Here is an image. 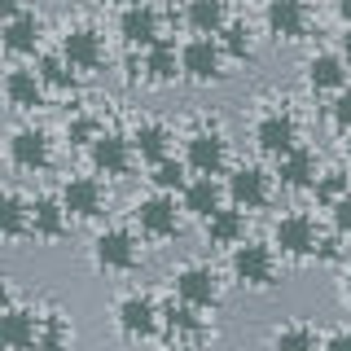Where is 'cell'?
<instances>
[{
    "label": "cell",
    "mask_w": 351,
    "mask_h": 351,
    "mask_svg": "<svg viewBox=\"0 0 351 351\" xmlns=\"http://www.w3.org/2000/svg\"><path fill=\"white\" fill-rule=\"evenodd\" d=\"M303 80L312 93H343L351 80V62L343 53H312L303 66Z\"/></svg>",
    "instance_id": "cell-24"
},
{
    "label": "cell",
    "mask_w": 351,
    "mask_h": 351,
    "mask_svg": "<svg viewBox=\"0 0 351 351\" xmlns=\"http://www.w3.org/2000/svg\"><path fill=\"white\" fill-rule=\"evenodd\" d=\"M62 202H66V211H71V219L93 224V219L106 215L110 197H106L101 176L93 171V176H66V180H62Z\"/></svg>",
    "instance_id": "cell-16"
},
{
    "label": "cell",
    "mask_w": 351,
    "mask_h": 351,
    "mask_svg": "<svg viewBox=\"0 0 351 351\" xmlns=\"http://www.w3.org/2000/svg\"><path fill=\"white\" fill-rule=\"evenodd\" d=\"M180 66H184V80L189 84H219L224 80V66H228V53L224 44L211 40V36H193L180 44Z\"/></svg>",
    "instance_id": "cell-10"
},
{
    "label": "cell",
    "mask_w": 351,
    "mask_h": 351,
    "mask_svg": "<svg viewBox=\"0 0 351 351\" xmlns=\"http://www.w3.org/2000/svg\"><path fill=\"white\" fill-rule=\"evenodd\" d=\"M171 294L184 299V303H193V307H202V312H215L219 299H224V281H219V272L211 263L189 259L171 272Z\"/></svg>",
    "instance_id": "cell-5"
},
{
    "label": "cell",
    "mask_w": 351,
    "mask_h": 351,
    "mask_svg": "<svg viewBox=\"0 0 351 351\" xmlns=\"http://www.w3.org/2000/svg\"><path fill=\"white\" fill-rule=\"evenodd\" d=\"M343 154H347V162H351V132H347V141H343Z\"/></svg>",
    "instance_id": "cell-46"
},
{
    "label": "cell",
    "mask_w": 351,
    "mask_h": 351,
    "mask_svg": "<svg viewBox=\"0 0 351 351\" xmlns=\"http://www.w3.org/2000/svg\"><path fill=\"white\" fill-rule=\"evenodd\" d=\"M101 5H114V9H123V5H132V0H101Z\"/></svg>",
    "instance_id": "cell-45"
},
{
    "label": "cell",
    "mask_w": 351,
    "mask_h": 351,
    "mask_svg": "<svg viewBox=\"0 0 351 351\" xmlns=\"http://www.w3.org/2000/svg\"><path fill=\"white\" fill-rule=\"evenodd\" d=\"M224 184H228V202L241 206V211H263L272 202V189H281L277 171H263L259 162H237Z\"/></svg>",
    "instance_id": "cell-8"
},
{
    "label": "cell",
    "mask_w": 351,
    "mask_h": 351,
    "mask_svg": "<svg viewBox=\"0 0 351 351\" xmlns=\"http://www.w3.org/2000/svg\"><path fill=\"white\" fill-rule=\"evenodd\" d=\"M321 329L316 325H307V321H290V325H281V329H272V338L268 343L272 347H281V351H312V347H321Z\"/></svg>",
    "instance_id": "cell-31"
},
{
    "label": "cell",
    "mask_w": 351,
    "mask_h": 351,
    "mask_svg": "<svg viewBox=\"0 0 351 351\" xmlns=\"http://www.w3.org/2000/svg\"><path fill=\"white\" fill-rule=\"evenodd\" d=\"M272 246L281 250V259L290 263H307L316 259V246H321V228L307 211H285L272 224Z\"/></svg>",
    "instance_id": "cell-6"
},
{
    "label": "cell",
    "mask_w": 351,
    "mask_h": 351,
    "mask_svg": "<svg viewBox=\"0 0 351 351\" xmlns=\"http://www.w3.org/2000/svg\"><path fill=\"white\" fill-rule=\"evenodd\" d=\"M71 228V211H66L62 193H36L31 197V237L36 241H62Z\"/></svg>",
    "instance_id": "cell-21"
},
{
    "label": "cell",
    "mask_w": 351,
    "mask_h": 351,
    "mask_svg": "<svg viewBox=\"0 0 351 351\" xmlns=\"http://www.w3.org/2000/svg\"><path fill=\"white\" fill-rule=\"evenodd\" d=\"M132 162H136V145H132V136H123V132H101L88 145V167L97 176H106V180H123L132 171Z\"/></svg>",
    "instance_id": "cell-14"
},
{
    "label": "cell",
    "mask_w": 351,
    "mask_h": 351,
    "mask_svg": "<svg viewBox=\"0 0 351 351\" xmlns=\"http://www.w3.org/2000/svg\"><path fill=\"white\" fill-rule=\"evenodd\" d=\"M158 5H171V9H176V5H180V0H158Z\"/></svg>",
    "instance_id": "cell-47"
},
{
    "label": "cell",
    "mask_w": 351,
    "mask_h": 351,
    "mask_svg": "<svg viewBox=\"0 0 351 351\" xmlns=\"http://www.w3.org/2000/svg\"><path fill=\"white\" fill-rule=\"evenodd\" d=\"M40 338V312L36 307H22L14 285L0 290V347L5 351H36Z\"/></svg>",
    "instance_id": "cell-7"
},
{
    "label": "cell",
    "mask_w": 351,
    "mask_h": 351,
    "mask_svg": "<svg viewBox=\"0 0 351 351\" xmlns=\"http://www.w3.org/2000/svg\"><path fill=\"white\" fill-rule=\"evenodd\" d=\"M219 44H224L228 62H250L255 58V31H250L246 18H228V27L219 31Z\"/></svg>",
    "instance_id": "cell-32"
},
{
    "label": "cell",
    "mask_w": 351,
    "mask_h": 351,
    "mask_svg": "<svg viewBox=\"0 0 351 351\" xmlns=\"http://www.w3.org/2000/svg\"><path fill=\"white\" fill-rule=\"evenodd\" d=\"M44 40V18L36 9H18L5 18V53L9 58H36Z\"/></svg>",
    "instance_id": "cell-23"
},
{
    "label": "cell",
    "mask_w": 351,
    "mask_h": 351,
    "mask_svg": "<svg viewBox=\"0 0 351 351\" xmlns=\"http://www.w3.org/2000/svg\"><path fill=\"white\" fill-rule=\"evenodd\" d=\"M18 9H27V0H0V14H18Z\"/></svg>",
    "instance_id": "cell-41"
},
{
    "label": "cell",
    "mask_w": 351,
    "mask_h": 351,
    "mask_svg": "<svg viewBox=\"0 0 351 351\" xmlns=\"http://www.w3.org/2000/svg\"><path fill=\"white\" fill-rule=\"evenodd\" d=\"M66 347H71V321H66L58 307L40 312V338H36V351H66Z\"/></svg>",
    "instance_id": "cell-33"
},
{
    "label": "cell",
    "mask_w": 351,
    "mask_h": 351,
    "mask_svg": "<svg viewBox=\"0 0 351 351\" xmlns=\"http://www.w3.org/2000/svg\"><path fill=\"white\" fill-rule=\"evenodd\" d=\"M141 241L145 237H141L136 228H123V224L101 228V233L93 237V268L106 272V277H128V272H136Z\"/></svg>",
    "instance_id": "cell-3"
},
{
    "label": "cell",
    "mask_w": 351,
    "mask_h": 351,
    "mask_svg": "<svg viewBox=\"0 0 351 351\" xmlns=\"http://www.w3.org/2000/svg\"><path fill=\"white\" fill-rule=\"evenodd\" d=\"M171 141H176V132L162 123V119H141V123L132 128V145H136V158L145 162V167L171 158Z\"/></svg>",
    "instance_id": "cell-27"
},
{
    "label": "cell",
    "mask_w": 351,
    "mask_h": 351,
    "mask_svg": "<svg viewBox=\"0 0 351 351\" xmlns=\"http://www.w3.org/2000/svg\"><path fill=\"white\" fill-rule=\"evenodd\" d=\"M9 162L27 176L53 167V136L44 128H14L9 132Z\"/></svg>",
    "instance_id": "cell-17"
},
{
    "label": "cell",
    "mask_w": 351,
    "mask_h": 351,
    "mask_svg": "<svg viewBox=\"0 0 351 351\" xmlns=\"http://www.w3.org/2000/svg\"><path fill=\"white\" fill-rule=\"evenodd\" d=\"M316 176H321V158H316V149L303 145V141L277 158V184L285 193H312Z\"/></svg>",
    "instance_id": "cell-19"
},
{
    "label": "cell",
    "mask_w": 351,
    "mask_h": 351,
    "mask_svg": "<svg viewBox=\"0 0 351 351\" xmlns=\"http://www.w3.org/2000/svg\"><path fill=\"white\" fill-rule=\"evenodd\" d=\"M184 27L193 36H219L228 27V0H184Z\"/></svg>",
    "instance_id": "cell-28"
},
{
    "label": "cell",
    "mask_w": 351,
    "mask_h": 351,
    "mask_svg": "<svg viewBox=\"0 0 351 351\" xmlns=\"http://www.w3.org/2000/svg\"><path fill=\"white\" fill-rule=\"evenodd\" d=\"M31 66L40 71V80L49 84V93H75V84H80V71H75L71 62H66V53H36Z\"/></svg>",
    "instance_id": "cell-30"
},
{
    "label": "cell",
    "mask_w": 351,
    "mask_h": 351,
    "mask_svg": "<svg viewBox=\"0 0 351 351\" xmlns=\"http://www.w3.org/2000/svg\"><path fill=\"white\" fill-rule=\"evenodd\" d=\"M5 101L18 110V114H31V110H40L49 101V84L40 80L36 66H14V71L5 75Z\"/></svg>",
    "instance_id": "cell-22"
},
{
    "label": "cell",
    "mask_w": 351,
    "mask_h": 351,
    "mask_svg": "<svg viewBox=\"0 0 351 351\" xmlns=\"http://www.w3.org/2000/svg\"><path fill=\"white\" fill-rule=\"evenodd\" d=\"M0 228H5V241L18 246L22 237H31V197L18 189H5L0 197Z\"/></svg>",
    "instance_id": "cell-29"
},
{
    "label": "cell",
    "mask_w": 351,
    "mask_h": 351,
    "mask_svg": "<svg viewBox=\"0 0 351 351\" xmlns=\"http://www.w3.org/2000/svg\"><path fill=\"white\" fill-rule=\"evenodd\" d=\"M347 189H351V176L343 167H321V176H316V184H312V197L329 211V206H334Z\"/></svg>",
    "instance_id": "cell-35"
},
{
    "label": "cell",
    "mask_w": 351,
    "mask_h": 351,
    "mask_svg": "<svg viewBox=\"0 0 351 351\" xmlns=\"http://www.w3.org/2000/svg\"><path fill=\"white\" fill-rule=\"evenodd\" d=\"M338 53L351 62V22H347V31H343V40H338Z\"/></svg>",
    "instance_id": "cell-42"
},
{
    "label": "cell",
    "mask_w": 351,
    "mask_h": 351,
    "mask_svg": "<svg viewBox=\"0 0 351 351\" xmlns=\"http://www.w3.org/2000/svg\"><path fill=\"white\" fill-rule=\"evenodd\" d=\"M343 233H334V237H321V246H316V259H321V263H338V259H343Z\"/></svg>",
    "instance_id": "cell-39"
},
{
    "label": "cell",
    "mask_w": 351,
    "mask_h": 351,
    "mask_svg": "<svg viewBox=\"0 0 351 351\" xmlns=\"http://www.w3.org/2000/svg\"><path fill=\"white\" fill-rule=\"evenodd\" d=\"M228 277H233L241 290L250 294H268L277 290L281 281V250L272 241H259V237H246L228 250Z\"/></svg>",
    "instance_id": "cell-1"
},
{
    "label": "cell",
    "mask_w": 351,
    "mask_h": 351,
    "mask_svg": "<svg viewBox=\"0 0 351 351\" xmlns=\"http://www.w3.org/2000/svg\"><path fill=\"white\" fill-rule=\"evenodd\" d=\"M329 123H334L338 132H351V88H343V93H334V101H329Z\"/></svg>",
    "instance_id": "cell-37"
},
{
    "label": "cell",
    "mask_w": 351,
    "mask_h": 351,
    "mask_svg": "<svg viewBox=\"0 0 351 351\" xmlns=\"http://www.w3.org/2000/svg\"><path fill=\"white\" fill-rule=\"evenodd\" d=\"M119 40H123L132 53L149 49L154 40H162V14H158V5H149V0H132V5L119 9Z\"/></svg>",
    "instance_id": "cell-18"
},
{
    "label": "cell",
    "mask_w": 351,
    "mask_h": 351,
    "mask_svg": "<svg viewBox=\"0 0 351 351\" xmlns=\"http://www.w3.org/2000/svg\"><path fill=\"white\" fill-rule=\"evenodd\" d=\"M321 347H329V351H343V347H351V329L343 325V329H329V334L321 338Z\"/></svg>",
    "instance_id": "cell-40"
},
{
    "label": "cell",
    "mask_w": 351,
    "mask_h": 351,
    "mask_svg": "<svg viewBox=\"0 0 351 351\" xmlns=\"http://www.w3.org/2000/svg\"><path fill=\"white\" fill-rule=\"evenodd\" d=\"M206 338H211V325H206L202 307H193V303H184V299L171 294V303L162 307V343L197 347V343H206Z\"/></svg>",
    "instance_id": "cell-12"
},
{
    "label": "cell",
    "mask_w": 351,
    "mask_h": 351,
    "mask_svg": "<svg viewBox=\"0 0 351 351\" xmlns=\"http://www.w3.org/2000/svg\"><path fill=\"white\" fill-rule=\"evenodd\" d=\"M114 329L123 343H154L162 338V307L145 290H128L114 303Z\"/></svg>",
    "instance_id": "cell-4"
},
{
    "label": "cell",
    "mask_w": 351,
    "mask_h": 351,
    "mask_svg": "<svg viewBox=\"0 0 351 351\" xmlns=\"http://www.w3.org/2000/svg\"><path fill=\"white\" fill-rule=\"evenodd\" d=\"M132 228L145 241H171V237H180V228H184V206L176 202V193L154 189V193L132 202Z\"/></svg>",
    "instance_id": "cell-2"
},
{
    "label": "cell",
    "mask_w": 351,
    "mask_h": 351,
    "mask_svg": "<svg viewBox=\"0 0 351 351\" xmlns=\"http://www.w3.org/2000/svg\"><path fill=\"white\" fill-rule=\"evenodd\" d=\"M334 14L343 22H351V0H334Z\"/></svg>",
    "instance_id": "cell-43"
},
{
    "label": "cell",
    "mask_w": 351,
    "mask_h": 351,
    "mask_svg": "<svg viewBox=\"0 0 351 351\" xmlns=\"http://www.w3.org/2000/svg\"><path fill=\"white\" fill-rule=\"evenodd\" d=\"M101 132H106V128H101V119L88 114V110H80V114H75L71 123H66V141H71V145H84V149H88L97 136H101Z\"/></svg>",
    "instance_id": "cell-36"
},
{
    "label": "cell",
    "mask_w": 351,
    "mask_h": 351,
    "mask_svg": "<svg viewBox=\"0 0 351 351\" xmlns=\"http://www.w3.org/2000/svg\"><path fill=\"white\" fill-rule=\"evenodd\" d=\"M141 80L154 84V88H167L176 80H184V66H180V49L176 40H154L149 49H141Z\"/></svg>",
    "instance_id": "cell-20"
},
{
    "label": "cell",
    "mask_w": 351,
    "mask_h": 351,
    "mask_svg": "<svg viewBox=\"0 0 351 351\" xmlns=\"http://www.w3.org/2000/svg\"><path fill=\"white\" fill-rule=\"evenodd\" d=\"M184 162L193 176H219L228 167V136L215 123H197L184 136Z\"/></svg>",
    "instance_id": "cell-9"
},
{
    "label": "cell",
    "mask_w": 351,
    "mask_h": 351,
    "mask_svg": "<svg viewBox=\"0 0 351 351\" xmlns=\"http://www.w3.org/2000/svg\"><path fill=\"white\" fill-rule=\"evenodd\" d=\"M263 31L277 44H299L312 31V9L307 0H268L263 5Z\"/></svg>",
    "instance_id": "cell-15"
},
{
    "label": "cell",
    "mask_w": 351,
    "mask_h": 351,
    "mask_svg": "<svg viewBox=\"0 0 351 351\" xmlns=\"http://www.w3.org/2000/svg\"><path fill=\"white\" fill-rule=\"evenodd\" d=\"M58 49L66 53V62H71L80 75H93V71L106 66V36L93 27V22H75V27H66Z\"/></svg>",
    "instance_id": "cell-13"
},
{
    "label": "cell",
    "mask_w": 351,
    "mask_h": 351,
    "mask_svg": "<svg viewBox=\"0 0 351 351\" xmlns=\"http://www.w3.org/2000/svg\"><path fill=\"white\" fill-rule=\"evenodd\" d=\"M224 202H228V184H219L215 176H193V180L180 189V206H184V215H189V219L215 215Z\"/></svg>",
    "instance_id": "cell-25"
},
{
    "label": "cell",
    "mask_w": 351,
    "mask_h": 351,
    "mask_svg": "<svg viewBox=\"0 0 351 351\" xmlns=\"http://www.w3.org/2000/svg\"><path fill=\"white\" fill-rule=\"evenodd\" d=\"M329 224H334V233H343V237H351V189L338 197L334 206H329Z\"/></svg>",
    "instance_id": "cell-38"
},
{
    "label": "cell",
    "mask_w": 351,
    "mask_h": 351,
    "mask_svg": "<svg viewBox=\"0 0 351 351\" xmlns=\"http://www.w3.org/2000/svg\"><path fill=\"white\" fill-rule=\"evenodd\" d=\"M343 303H347V307H351V268H347V272H343Z\"/></svg>",
    "instance_id": "cell-44"
},
{
    "label": "cell",
    "mask_w": 351,
    "mask_h": 351,
    "mask_svg": "<svg viewBox=\"0 0 351 351\" xmlns=\"http://www.w3.org/2000/svg\"><path fill=\"white\" fill-rule=\"evenodd\" d=\"M189 180H193V171H189V162H184V158H162V162H154V167H149V184H154V189H162V193H180Z\"/></svg>",
    "instance_id": "cell-34"
},
{
    "label": "cell",
    "mask_w": 351,
    "mask_h": 351,
    "mask_svg": "<svg viewBox=\"0 0 351 351\" xmlns=\"http://www.w3.org/2000/svg\"><path fill=\"white\" fill-rule=\"evenodd\" d=\"M250 141H255V149L263 158L277 162L285 149L299 145V119H294L290 110H263L255 119V128H250Z\"/></svg>",
    "instance_id": "cell-11"
},
{
    "label": "cell",
    "mask_w": 351,
    "mask_h": 351,
    "mask_svg": "<svg viewBox=\"0 0 351 351\" xmlns=\"http://www.w3.org/2000/svg\"><path fill=\"white\" fill-rule=\"evenodd\" d=\"M246 215H250V211H241V206H233V202H224L215 215H206V219H202V237H206V246L233 250L237 241H246Z\"/></svg>",
    "instance_id": "cell-26"
}]
</instances>
